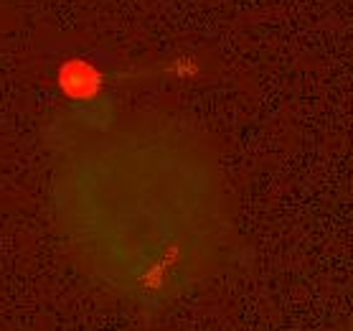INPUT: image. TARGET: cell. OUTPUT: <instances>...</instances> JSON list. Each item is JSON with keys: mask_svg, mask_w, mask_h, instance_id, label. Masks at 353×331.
Returning <instances> with one entry per match:
<instances>
[{"mask_svg": "<svg viewBox=\"0 0 353 331\" xmlns=\"http://www.w3.org/2000/svg\"><path fill=\"white\" fill-rule=\"evenodd\" d=\"M338 331H353V319H351V321H348V323H345V326H341V329H338Z\"/></svg>", "mask_w": 353, "mask_h": 331, "instance_id": "2", "label": "cell"}, {"mask_svg": "<svg viewBox=\"0 0 353 331\" xmlns=\"http://www.w3.org/2000/svg\"><path fill=\"white\" fill-rule=\"evenodd\" d=\"M48 204L77 267L135 308L168 306L211 281L234 234L216 146L155 110L69 117L51 143Z\"/></svg>", "mask_w": 353, "mask_h": 331, "instance_id": "1", "label": "cell"}]
</instances>
